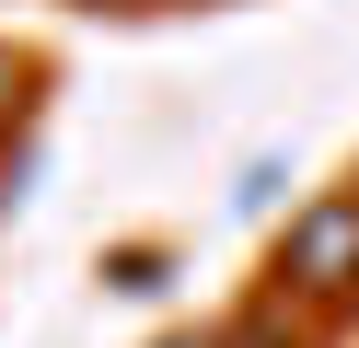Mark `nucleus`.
<instances>
[{"label":"nucleus","instance_id":"1","mask_svg":"<svg viewBox=\"0 0 359 348\" xmlns=\"http://www.w3.org/2000/svg\"><path fill=\"white\" fill-rule=\"evenodd\" d=\"M266 290L290 314H359V186H313L290 209L278 255H266Z\"/></svg>","mask_w":359,"mask_h":348},{"label":"nucleus","instance_id":"2","mask_svg":"<svg viewBox=\"0 0 359 348\" xmlns=\"http://www.w3.org/2000/svg\"><path fill=\"white\" fill-rule=\"evenodd\" d=\"M278 198H290V151H255V162L232 174V221H266Z\"/></svg>","mask_w":359,"mask_h":348},{"label":"nucleus","instance_id":"3","mask_svg":"<svg viewBox=\"0 0 359 348\" xmlns=\"http://www.w3.org/2000/svg\"><path fill=\"white\" fill-rule=\"evenodd\" d=\"M35 82H47V70H35L24 46H0V151L24 139V116H35Z\"/></svg>","mask_w":359,"mask_h":348},{"label":"nucleus","instance_id":"4","mask_svg":"<svg viewBox=\"0 0 359 348\" xmlns=\"http://www.w3.org/2000/svg\"><path fill=\"white\" fill-rule=\"evenodd\" d=\"M163 267H174L163 244H116V255H104V278H116V290H163Z\"/></svg>","mask_w":359,"mask_h":348},{"label":"nucleus","instance_id":"5","mask_svg":"<svg viewBox=\"0 0 359 348\" xmlns=\"http://www.w3.org/2000/svg\"><path fill=\"white\" fill-rule=\"evenodd\" d=\"M24 186H35V139H12V151H0V221L24 209Z\"/></svg>","mask_w":359,"mask_h":348},{"label":"nucleus","instance_id":"6","mask_svg":"<svg viewBox=\"0 0 359 348\" xmlns=\"http://www.w3.org/2000/svg\"><path fill=\"white\" fill-rule=\"evenodd\" d=\"M151 348H220V337H197V325H174V337H151Z\"/></svg>","mask_w":359,"mask_h":348}]
</instances>
